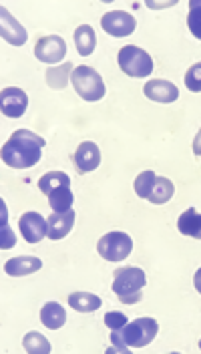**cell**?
Segmentation results:
<instances>
[{"label": "cell", "instance_id": "6da1fadb", "mask_svg": "<svg viewBox=\"0 0 201 354\" xmlns=\"http://www.w3.org/2000/svg\"><path fill=\"white\" fill-rule=\"evenodd\" d=\"M45 139L28 129L15 131L2 145V161L12 169H28L41 161Z\"/></svg>", "mask_w": 201, "mask_h": 354}, {"label": "cell", "instance_id": "277c9868", "mask_svg": "<svg viewBox=\"0 0 201 354\" xmlns=\"http://www.w3.org/2000/svg\"><path fill=\"white\" fill-rule=\"evenodd\" d=\"M70 83L77 91V95L81 99H85V101H90V103L101 101L105 97V93H107L103 77L90 66H77L73 71V75H70Z\"/></svg>", "mask_w": 201, "mask_h": 354}, {"label": "cell", "instance_id": "ba28073f", "mask_svg": "<svg viewBox=\"0 0 201 354\" xmlns=\"http://www.w3.org/2000/svg\"><path fill=\"white\" fill-rule=\"evenodd\" d=\"M0 107H2V115L4 117L19 119V117H23L24 111L28 107V95L19 87L2 88V93H0Z\"/></svg>", "mask_w": 201, "mask_h": 354}, {"label": "cell", "instance_id": "3957f363", "mask_svg": "<svg viewBox=\"0 0 201 354\" xmlns=\"http://www.w3.org/2000/svg\"><path fill=\"white\" fill-rule=\"evenodd\" d=\"M147 284V276L141 268L127 266V268H119L115 272V280H113V292L115 296L123 302V304H137L143 298V288Z\"/></svg>", "mask_w": 201, "mask_h": 354}, {"label": "cell", "instance_id": "4fadbf2b", "mask_svg": "<svg viewBox=\"0 0 201 354\" xmlns=\"http://www.w3.org/2000/svg\"><path fill=\"white\" fill-rule=\"evenodd\" d=\"M101 163V151L93 141H85L77 147L75 151V165L79 169V174H89L95 171Z\"/></svg>", "mask_w": 201, "mask_h": 354}, {"label": "cell", "instance_id": "ac0fdd59", "mask_svg": "<svg viewBox=\"0 0 201 354\" xmlns=\"http://www.w3.org/2000/svg\"><path fill=\"white\" fill-rule=\"evenodd\" d=\"M68 304L77 312H95L101 308V298L90 292H73L68 296Z\"/></svg>", "mask_w": 201, "mask_h": 354}, {"label": "cell", "instance_id": "f546056e", "mask_svg": "<svg viewBox=\"0 0 201 354\" xmlns=\"http://www.w3.org/2000/svg\"><path fill=\"white\" fill-rule=\"evenodd\" d=\"M193 284H195V290L201 294V268L195 272V278H193Z\"/></svg>", "mask_w": 201, "mask_h": 354}, {"label": "cell", "instance_id": "9a60e30c", "mask_svg": "<svg viewBox=\"0 0 201 354\" xmlns=\"http://www.w3.org/2000/svg\"><path fill=\"white\" fill-rule=\"evenodd\" d=\"M43 268L41 258H35V256H19V258H10L6 264H4V272L12 278H19V276H28V274H35L37 270Z\"/></svg>", "mask_w": 201, "mask_h": 354}, {"label": "cell", "instance_id": "d6986e66", "mask_svg": "<svg viewBox=\"0 0 201 354\" xmlns=\"http://www.w3.org/2000/svg\"><path fill=\"white\" fill-rule=\"evenodd\" d=\"M75 44H77V50H79L81 57H89L90 53L95 50L97 37H95V30L90 28L89 24L77 26V30H75Z\"/></svg>", "mask_w": 201, "mask_h": 354}, {"label": "cell", "instance_id": "f1b7e54d", "mask_svg": "<svg viewBox=\"0 0 201 354\" xmlns=\"http://www.w3.org/2000/svg\"><path fill=\"white\" fill-rule=\"evenodd\" d=\"M193 153L198 155V157L201 155V129L195 135V139H193Z\"/></svg>", "mask_w": 201, "mask_h": 354}, {"label": "cell", "instance_id": "44dd1931", "mask_svg": "<svg viewBox=\"0 0 201 354\" xmlns=\"http://www.w3.org/2000/svg\"><path fill=\"white\" fill-rule=\"evenodd\" d=\"M173 194H175V187H173L171 179L157 176L155 185H153V189H151V194H149L147 199L151 203H155V205H161V203H167L169 199L173 198Z\"/></svg>", "mask_w": 201, "mask_h": 354}, {"label": "cell", "instance_id": "7c38bea8", "mask_svg": "<svg viewBox=\"0 0 201 354\" xmlns=\"http://www.w3.org/2000/svg\"><path fill=\"white\" fill-rule=\"evenodd\" d=\"M143 93L147 99L155 101V103H173L178 101L179 88L171 83V81H165V79H153V81H147Z\"/></svg>", "mask_w": 201, "mask_h": 354}, {"label": "cell", "instance_id": "5b68a950", "mask_svg": "<svg viewBox=\"0 0 201 354\" xmlns=\"http://www.w3.org/2000/svg\"><path fill=\"white\" fill-rule=\"evenodd\" d=\"M117 63L121 66V71L133 79H145L153 73V59L149 57L147 50L135 46V44H127L119 50Z\"/></svg>", "mask_w": 201, "mask_h": 354}, {"label": "cell", "instance_id": "8992f818", "mask_svg": "<svg viewBox=\"0 0 201 354\" xmlns=\"http://www.w3.org/2000/svg\"><path fill=\"white\" fill-rule=\"evenodd\" d=\"M131 250H133V240L125 232H109L97 243V252L101 254V258L109 262H121L129 258Z\"/></svg>", "mask_w": 201, "mask_h": 354}, {"label": "cell", "instance_id": "d4e9b609", "mask_svg": "<svg viewBox=\"0 0 201 354\" xmlns=\"http://www.w3.org/2000/svg\"><path fill=\"white\" fill-rule=\"evenodd\" d=\"M155 179L157 176L153 171H143V174H139L137 179H135L133 185L135 194L141 199L149 198V194H151V189H153V185H155Z\"/></svg>", "mask_w": 201, "mask_h": 354}, {"label": "cell", "instance_id": "2e32d148", "mask_svg": "<svg viewBox=\"0 0 201 354\" xmlns=\"http://www.w3.org/2000/svg\"><path fill=\"white\" fill-rule=\"evenodd\" d=\"M178 230L183 236H189V238H195L201 240V214L198 209L189 207L185 209L178 220Z\"/></svg>", "mask_w": 201, "mask_h": 354}, {"label": "cell", "instance_id": "e0dca14e", "mask_svg": "<svg viewBox=\"0 0 201 354\" xmlns=\"http://www.w3.org/2000/svg\"><path fill=\"white\" fill-rule=\"evenodd\" d=\"M41 320L48 330H59L67 322V312L59 302H46L41 310Z\"/></svg>", "mask_w": 201, "mask_h": 354}, {"label": "cell", "instance_id": "ffe728a7", "mask_svg": "<svg viewBox=\"0 0 201 354\" xmlns=\"http://www.w3.org/2000/svg\"><path fill=\"white\" fill-rule=\"evenodd\" d=\"M73 71H75V68H73V63L50 66V68L46 71V83H48V87L57 88V91H61V88L67 87L68 81H70Z\"/></svg>", "mask_w": 201, "mask_h": 354}, {"label": "cell", "instance_id": "52a82bcc", "mask_svg": "<svg viewBox=\"0 0 201 354\" xmlns=\"http://www.w3.org/2000/svg\"><path fill=\"white\" fill-rule=\"evenodd\" d=\"M65 55H67V43L59 35L43 37V39H39V43L35 44V57L46 65L61 63L65 59Z\"/></svg>", "mask_w": 201, "mask_h": 354}, {"label": "cell", "instance_id": "83f0119b", "mask_svg": "<svg viewBox=\"0 0 201 354\" xmlns=\"http://www.w3.org/2000/svg\"><path fill=\"white\" fill-rule=\"evenodd\" d=\"M127 322H129V318L123 312H107L105 314V326L109 330H121Z\"/></svg>", "mask_w": 201, "mask_h": 354}, {"label": "cell", "instance_id": "7402d4cb", "mask_svg": "<svg viewBox=\"0 0 201 354\" xmlns=\"http://www.w3.org/2000/svg\"><path fill=\"white\" fill-rule=\"evenodd\" d=\"M59 187H70V177L65 174V171H48L45 176L41 177V181H39V189L43 192V194H52L55 189H59Z\"/></svg>", "mask_w": 201, "mask_h": 354}, {"label": "cell", "instance_id": "cb8c5ba5", "mask_svg": "<svg viewBox=\"0 0 201 354\" xmlns=\"http://www.w3.org/2000/svg\"><path fill=\"white\" fill-rule=\"evenodd\" d=\"M24 351L28 354H48L50 353V342L46 340L41 332H28L23 340Z\"/></svg>", "mask_w": 201, "mask_h": 354}, {"label": "cell", "instance_id": "4316f807", "mask_svg": "<svg viewBox=\"0 0 201 354\" xmlns=\"http://www.w3.org/2000/svg\"><path fill=\"white\" fill-rule=\"evenodd\" d=\"M185 87L193 93H201V63H195L185 73Z\"/></svg>", "mask_w": 201, "mask_h": 354}, {"label": "cell", "instance_id": "5bb4252c", "mask_svg": "<svg viewBox=\"0 0 201 354\" xmlns=\"http://www.w3.org/2000/svg\"><path fill=\"white\" fill-rule=\"evenodd\" d=\"M46 223H48V238L50 240H63L75 225V209H68L63 214L52 212Z\"/></svg>", "mask_w": 201, "mask_h": 354}, {"label": "cell", "instance_id": "4dcf8cb0", "mask_svg": "<svg viewBox=\"0 0 201 354\" xmlns=\"http://www.w3.org/2000/svg\"><path fill=\"white\" fill-rule=\"evenodd\" d=\"M200 348H201V340H200Z\"/></svg>", "mask_w": 201, "mask_h": 354}, {"label": "cell", "instance_id": "9c48e42d", "mask_svg": "<svg viewBox=\"0 0 201 354\" xmlns=\"http://www.w3.org/2000/svg\"><path fill=\"white\" fill-rule=\"evenodd\" d=\"M101 26L111 37H129L135 32V19L125 10H111L101 19Z\"/></svg>", "mask_w": 201, "mask_h": 354}, {"label": "cell", "instance_id": "603a6c76", "mask_svg": "<svg viewBox=\"0 0 201 354\" xmlns=\"http://www.w3.org/2000/svg\"><path fill=\"white\" fill-rule=\"evenodd\" d=\"M73 201H75V196L70 187H59L52 194H48V205L52 207V212H59V214L73 209Z\"/></svg>", "mask_w": 201, "mask_h": 354}, {"label": "cell", "instance_id": "7a4b0ae2", "mask_svg": "<svg viewBox=\"0 0 201 354\" xmlns=\"http://www.w3.org/2000/svg\"><path fill=\"white\" fill-rule=\"evenodd\" d=\"M159 332V324L153 318H137L135 322H127L121 330H111L113 351L127 353L129 348L147 346Z\"/></svg>", "mask_w": 201, "mask_h": 354}, {"label": "cell", "instance_id": "484cf974", "mask_svg": "<svg viewBox=\"0 0 201 354\" xmlns=\"http://www.w3.org/2000/svg\"><path fill=\"white\" fill-rule=\"evenodd\" d=\"M187 26L191 35L201 41V0H191L189 2V15H187Z\"/></svg>", "mask_w": 201, "mask_h": 354}, {"label": "cell", "instance_id": "30bf717a", "mask_svg": "<svg viewBox=\"0 0 201 354\" xmlns=\"http://www.w3.org/2000/svg\"><path fill=\"white\" fill-rule=\"evenodd\" d=\"M19 225H21L23 238L28 243H39L45 236H48V223L37 212H26L24 216H21Z\"/></svg>", "mask_w": 201, "mask_h": 354}, {"label": "cell", "instance_id": "8fae6325", "mask_svg": "<svg viewBox=\"0 0 201 354\" xmlns=\"http://www.w3.org/2000/svg\"><path fill=\"white\" fill-rule=\"evenodd\" d=\"M0 35L6 43L15 44V46H23L28 39L26 28L4 6L0 8Z\"/></svg>", "mask_w": 201, "mask_h": 354}]
</instances>
